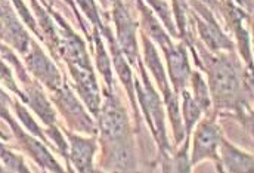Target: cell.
Segmentation results:
<instances>
[{"label":"cell","mask_w":254,"mask_h":173,"mask_svg":"<svg viewBox=\"0 0 254 173\" xmlns=\"http://www.w3.org/2000/svg\"><path fill=\"white\" fill-rule=\"evenodd\" d=\"M211 89L217 102H231L238 90V73L231 61L226 58H216L210 62Z\"/></svg>","instance_id":"obj_1"},{"label":"cell","mask_w":254,"mask_h":173,"mask_svg":"<svg viewBox=\"0 0 254 173\" xmlns=\"http://www.w3.org/2000/svg\"><path fill=\"white\" fill-rule=\"evenodd\" d=\"M142 70V77H143V83H139L136 82L134 83V89L137 92V96H139V101H140V105H142V110L146 115V120L151 126V130L152 133L155 135L157 141L166 147L167 145V141H166V130H164V120H163V110H161V102H160V98L158 95L154 92L152 86L149 85V80L143 71V68L140 67Z\"/></svg>","instance_id":"obj_2"},{"label":"cell","mask_w":254,"mask_h":173,"mask_svg":"<svg viewBox=\"0 0 254 173\" xmlns=\"http://www.w3.org/2000/svg\"><path fill=\"white\" fill-rule=\"evenodd\" d=\"M113 16L117 28V40L123 54H126L131 64H136L137 59V42H136V24L131 16L127 13L123 3L117 0L114 3Z\"/></svg>","instance_id":"obj_3"},{"label":"cell","mask_w":254,"mask_h":173,"mask_svg":"<svg viewBox=\"0 0 254 173\" xmlns=\"http://www.w3.org/2000/svg\"><path fill=\"white\" fill-rule=\"evenodd\" d=\"M99 126L104 136L110 141L125 139L127 136V115L123 107L108 93L105 104L102 107V113L99 115Z\"/></svg>","instance_id":"obj_4"},{"label":"cell","mask_w":254,"mask_h":173,"mask_svg":"<svg viewBox=\"0 0 254 173\" xmlns=\"http://www.w3.org/2000/svg\"><path fill=\"white\" fill-rule=\"evenodd\" d=\"M69 71L77 83L78 93L84 99L86 105L93 114H99L101 96L96 85V79L90 64H69Z\"/></svg>","instance_id":"obj_5"},{"label":"cell","mask_w":254,"mask_h":173,"mask_svg":"<svg viewBox=\"0 0 254 173\" xmlns=\"http://www.w3.org/2000/svg\"><path fill=\"white\" fill-rule=\"evenodd\" d=\"M27 64H28V68L31 70V73L39 80H42L49 89L57 92L63 86L61 76H60L58 70L51 62V59H48L46 55L42 52V49L34 43H31V46H30V55L27 57Z\"/></svg>","instance_id":"obj_6"},{"label":"cell","mask_w":254,"mask_h":173,"mask_svg":"<svg viewBox=\"0 0 254 173\" xmlns=\"http://www.w3.org/2000/svg\"><path fill=\"white\" fill-rule=\"evenodd\" d=\"M1 37L21 54H25L31 46L28 34L4 0L1 1Z\"/></svg>","instance_id":"obj_7"},{"label":"cell","mask_w":254,"mask_h":173,"mask_svg":"<svg viewBox=\"0 0 254 173\" xmlns=\"http://www.w3.org/2000/svg\"><path fill=\"white\" fill-rule=\"evenodd\" d=\"M57 104L61 107L63 113L69 118V121L74 126H77L81 132H87V133L95 132L92 120L83 111L81 105L78 104L77 98L74 96V93L68 86H61L57 90Z\"/></svg>","instance_id":"obj_8"},{"label":"cell","mask_w":254,"mask_h":173,"mask_svg":"<svg viewBox=\"0 0 254 173\" xmlns=\"http://www.w3.org/2000/svg\"><path fill=\"white\" fill-rule=\"evenodd\" d=\"M3 117H6V120L10 123V126H12V129L15 130V133L18 135V138H21L24 148L30 153V156H33V159H34L42 168H48V169L52 171V172H63V169L60 168V165L57 163V160L49 154V151L46 150V147H45L43 144H40L39 141H36V139L27 136L25 133H22V130L10 120L9 115H6L4 111H3Z\"/></svg>","instance_id":"obj_9"},{"label":"cell","mask_w":254,"mask_h":173,"mask_svg":"<svg viewBox=\"0 0 254 173\" xmlns=\"http://www.w3.org/2000/svg\"><path fill=\"white\" fill-rule=\"evenodd\" d=\"M71 141V160L77 171L80 172H92V159L96 150L95 141L92 139H83L78 136L69 135Z\"/></svg>","instance_id":"obj_10"},{"label":"cell","mask_w":254,"mask_h":173,"mask_svg":"<svg viewBox=\"0 0 254 173\" xmlns=\"http://www.w3.org/2000/svg\"><path fill=\"white\" fill-rule=\"evenodd\" d=\"M219 144L217 129L213 124H201L195 135V148H193V162H198L204 157L214 156V150Z\"/></svg>","instance_id":"obj_11"},{"label":"cell","mask_w":254,"mask_h":173,"mask_svg":"<svg viewBox=\"0 0 254 173\" xmlns=\"http://www.w3.org/2000/svg\"><path fill=\"white\" fill-rule=\"evenodd\" d=\"M102 33L107 36L108 42H110V46H111V52H113V61H114V65H116V70H117V74L120 77V80L123 82V85L126 86L127 93H128V98L131 99V104L134 105V92H133V79H131V71L128 68V64L126 62V59L123 57V52L120 49V46L113 42V34H111V30L107 28V27H102L101 28Z\"/></svg>","instance_id":"obj_12"},{"label":"cell","mask_w":254,"mask_h":173,"mask_svg":"<svg viewBox=\"0 0 254 173\" xmlns=\"http://www.w3.org/2000/svg\"><path fill=\"white\" fill-rule=\"evenodd\" d=\"M166 52V57L169 61V68H170V74L172 79L176 85V87H181L185 85L188 74H190V67H188V61H187V54L184 51L182 46H172L169 48Z\"/></svg>","instance_id":"obj_13"},{"label":"cell","mask_w":254,"mask_h":173,"mask_svg":"<svg viewBox=\"0 0 254 173\" xmlns=\"http://www.w3.org/2000/svg\"><path fill=\"white\" fill-rule=\"evenodd\" d=\"M198 28H199V34L202 37V40L207 43V46H210L213 51L217 49H232V43L229 42V39L219 30V27L216 25V22L210 18V21H201L196 19Z\"/></svg>","instance_id":"obj_14"},{"label":"cell","mask_w":254,"mask_h":173,"mask_svg":"<svg viewBox=\"0 0 254 173\" xmlns=\"http://www.w3.org/2000/svg\"><path fill=\"white\" fill-rule=\"evenodd\" d=\"M25 101L31 105V108L36 111V114L39 115L46 124L52 126L55 123V111L51 107L49 101L46 99L45 93L37 86H30L27 89Z\"/></svg>","instance_id":"obj_15"},{"label":"cell","mask_w":254,"mask_h":173,"mask_svg":"<svg viewBox=\"0 0 254 173\" xmlns=\"http://www.w3.org/2000/svg\"><path fill=\"white\" fill-rule=\"evenodd\" d=\"M114 147L110 154V162L117 171H134V154L130 144L125 139L113 141Z\"/></svg>","instance_id":"obj_16"},{"label":"cell","mask_w":254,"mask_h":173,"mask_svg":"<svg viewBox=\"0 0 254 173\" xmlns=\"http://www.w3.org/2000/svg\"><path fill=\"white\" fill-rule=\"evenodd\" d=\"M222 153H223V162L229 171L232 172H253L254 171L253 159L235 150L229 144L226 142L223 144Z\"/></svg>","instance_id":"obj_17"},{"label":"cell","mask_w":254,"mask_h":173,"mask_svg":"<svg viewBox=\"0 0 254 173\" xmlns=\"http://www.w3.org/2000/svg\"><path fill=\"white\" fill-rule=\"evenodd\" d=\"M137 3H139V7H140V10H142V22H143V27H145V30L149 33V36H151L154 40H157V42L160 43V46H161L164 51H167L169 48H172L173 45H172L169 36H166V33L163 31L161 25H160L158 21L154 18L152 12L142 3V0H137Z\"/></svg>","instance_id":"obj_18"},{"label":"cell","mask_w":254,"mask_h":173,"mask_svg":"<svg viewBox=\"0 0 254 173\" xmlns=\"http://www.w3.org/2000/svg\"><path fill=\"white\" fill-rule=\"evenodd\" d=\"M143 45H145V61L149 67V70L152 71L154 77L157 79L158 85L161 86V89L166 92H169V87H167V80H166V74H164V70H163V65H161V61L157 55V51L154 49V46L148 42L146 37H143Z\"/></svg>","instance_id":"obj_19"},{"label":"cell","mask_w":254,"mask_h":173,"mask_svg":"<svg viewBox=\"0 0 254 173\" xmlns=\"http://www.w3.org/2000/svg\"><path fill=\"white\" fill-rule=\"evenodd\" d=\"M95 45H96V61H98V67H99V71L104 74L105 80H107V85L108 87H111V67H110V59L107 57V52L104 49V45L99 39V31L95 30Z\"/></svg>","instance_id":"obj_20"},{"label":"cell","mask_w":254,"mask_h":173,"mask_svg":"<svg viewBox=\"0 0 254 173\" xmlns=\"http://www.w3.org/2000/svg\"><path fill=\"white\" fill-rule=\"evenodd\" d=\"M184 111H185V120H187V129L190 132L192 124L196 121V118L199 115V105L187 92H184Z\"/></svg>","instance_id":"obj_21"},{"label":"cell","mask_w":254,"mask_h":173,"mask_svg":"<svg viewBox=\"0 0 254 173\" xmlns=\"http://www.w3.org/2000/svg\"><path fill=\"white\" fill-rule=\"evenodd\" d=\"M146 1H148V4H151V6L154 7V10L161 16V19L166 22L167 28H169L172 33H175V27H173V22H172V12H170V9L167 7V4H166L164 1H161V0H146Z\"/></svg>","instance_id":"obj_22"},{"label":"cell","mask_w":254,"mask_h":173,"mask_svg":"<svg viewBox=\"0 0 254 173\" xmlns=\"http://www.w3.org/2000/svg\"><path fill=\"white\" fill-rule=\"evenodd\" d=\"M15 110H16V113H18V117H19V120L27 126V129L30 130V132H33L36 136H39V138H42V139H45V135H43V132H40V127L34 123V120L30 117L28 114V111L22 107V105H19V104H15Z\"/></svg>","instance_id":"obj_23"},{"label":"cell","mask_w":254,"mask_h":173,"mask_svg":"<svg viewBox=\"0 0 254 173\" xmlns=\"http://www.w3.org/2000/svg\"><path fill=\"white\" fill-rule=\"evenodd\" d=\"M1 160L3 163L13 172H27V169L22 165L21 157L12 154L10 151H6V148H1Z\"/></svg>","instance_id":"obj_24"},{"label":"cell","mask_w":254,"mask_h":173,"mask_svg":"<svg viewBox=\"0 0 254 173\" xmlns=\"http://www.w3.org/2000/svg\"><path fill=\"white\" fill-rule=\"evenodd\" d=\"M195 93H196V102H199V105L205 108L208 105V90L205 83L201 80L198 74L195 76Z\"/></svg>","instance_id":"obj_25"},{"label":"cell","mask_w":254,"mask_h":173,"mask_svg":"<svg viewBox=\"0 0 254 173\" xmlns=\"http://www.w3.org/2000/svg\"><path fill=\"white\" fill-rule=\"evenodd\" d=\"M12 1H13V4L16 6V9L19 10V13H21V16H22V19L25 21V24H27L28 27H31L33 31H36V22H34L31 13L28 12V9L24 6L22 0H12Z\"/></svg>","instance_id":"obj_26"},{"label":"cell","mask_w":254,"mask_h":173,"mask_svg":"<svg viewBox=\"0 0 254 173\" xmlns=\"http://www.w3.org/2000/svg\"><path fill=\"white\" fill-rule=\"evenodd\" d=\"M48 133L54 138V141L57 142V147L61 150L64 153V156H65V148H66V142H64L63 136L60 135V132H58V129H54V127H51L49 130H48Z\"/></svg>","instance_id":"obj_27"},{"label":"cell","mask_w":254,"mask_h":173,"mask_svg":"<svg viewBox=\"0 0 254 173\" xmlns=\"http://www.w3.org/2000/svg\"><path fill=\"white\" fill-rule=\"evenodd\" d=\"M185 4V0H175V12L178 16V22L181 25V28L184 30V16H182V6Z\"/></svg>","instance_id":"obj_28"},{"label":"cell","mask_w":254,"mask_h":173,"mask_svg":"<svg viewBox=\"0 0 254 173\" xmlns=\"http://www.w3.org/2000/svg\"><path fill=\"white\" fill-rule=\"evenodd\" d=\"M66 1H69V4H71V6L74 7V4H72V0H66Z\"/></svg>","instance_id":"obj_29"},{"label":"cell","mask_w":254,"mask_h":173,"mask_svg":"<svg viewBox=\"0 0 254 173\" xmlns=\"http://www.w3.org/2000/svg\"><path fill=\"white\" fill-rule=\"evenodd\" d=\"M110 1H111V3H113V4H114V3H116V1H117V0H110Z\"/></svg>","instance_id":"obj_30"},{"label":"cell","mask_w":254,"mask_h":173,"mask_svg":"<svg viewBox=\"0 0 254 173\" xmlns=\"http://www.w3.org/2000/svg\"><path fill=\"white\" fill-rule=\"evenodd\" d=\"M238 1H240V3H244V0H238Z\"/></svg>","instance_id":"obj_31"},{"label":"cell","mask_w":254,"mask_h":173,"mask_svg":"<svg viewBox=\"0 0 254 173\" xmlns=\"http://www.w3.org/2000/svg\"><path fill=\"white\" fill-rule=\"evenodd\" d=\"M204 1H213V0H204Z\"/></svg>","instance_id":"obj_32"},{"label":"cell","mask_w":254,"mask_h":173,"mask_svg":"<svg viewBox=\"0 0 254 173\" xmlns=\"http://www.w3.org/2000/svg\"><path fill=\"white\" fill-rule=\"evenodd\" d=\"M253 130H254V118H253Z\"/></svg>","instance_id":"obj_33"}]
</instances>
